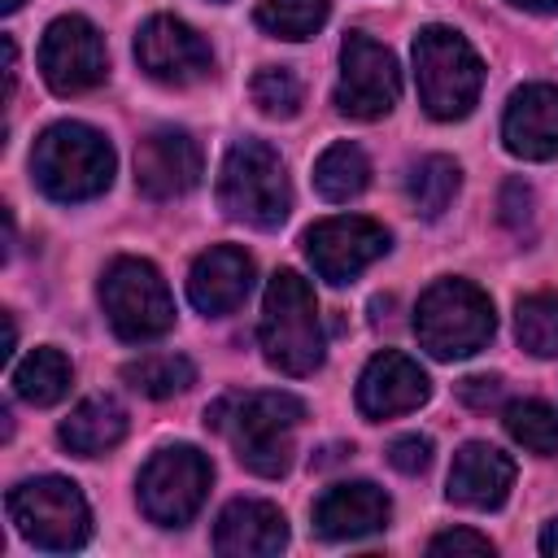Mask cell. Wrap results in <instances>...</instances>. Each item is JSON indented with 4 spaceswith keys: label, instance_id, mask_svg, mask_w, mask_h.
<instances>
[{
    "label": "cell",
    "instance_id": "6da1fadb",
    "mask_svg": "<svg viewBox=\"0 0 558 558\" xmlns=\"http://www.w3.org/2000/svg\"><path fill=\"white\" fill-rule=\"evenodd\" d=\"M305 418V401L292 392H227L205 410V427L222 432L240 458L262 480H279L292 466V432Z\"/></svg>",
    "mask_w": 558,
    "mask_h": 558
},
{
    "label": "cell",
    "instance_id": "7a4b0ae2",
    "mask_svg": "<svg viewBox=\"0 0 558 558\" xmlns=\"http://www.w3.org/2000/svg\"><path fill=\"white\" fill-rule=\"evenodd\" d=\"M262 357L283 375H314L327 357L323 314L310 279L296 270H275L262 296V323H257Z\"/></svg>",
    "mask_w": 558,
    "mask_h": 558
},
{
    "label": "cell",
    "instance_id": "3957f363",
    "mask_svg": "<svg viewBox=\"0 0 558 558\" xmlns=\"http://www.w3.org/2000/svg\"><path fill=\"white\" fill-rule=\"evenodd\" d=\"M113 144L87 122H52L31 148L35 187L61 205L92 201L113 183Z\"/></svg>",
    "mask_w": 558,
    "mask_h": 558
},
{
    "label": "cell",
    "instance_id": "277c9868",
    "mask_svg": "<svg viewBox=\"0 0 558 558\" xmlns=\"http://www.w3.org/2000/svg\"><path fill=\"white\" fill-rule=\"evenodd\" d=\"M218 205L231 222L275 231L292 214V187L283 174L279 153L266 140H235L222 157L218 174Z\"/></svg>",
    "mask_w": 558,
    "mask_h": 558
},
{
    "label": "cell",
    "instance_id": "5b68a950",
    "mask_svg": "<svg viewBox=\"0 0 558 558\" xmlns=\"http://www.w3.org/2000/svg\"><path fill=\"white\" fill-rule=\"evenodd\" d=\"M493 331H497L493 301L471 279H436L414 305V336L440 362L480 353L493 340Z\"/></svg>",
    "mask_w": 558,
    "mask_h": 558
},
{
    "label": "cell",
    "instance_id": "8992f818",
    "mask_svg": "<svg viewBox=\"0 0 558 558\" xmlns=\"http://www.w3.org/2000/svg\"><path fill=\"white\" fill-rule=\"evenodd\" d=\"M418 100L436 122H458L475 109L484 87V61L453 26H423L414 39Z\"/></svg>",
    "mask_w": 558,
    "mask_h": 558
},
{
    "label": "cell",
    "instance_id": "52a82bcc",
    "mask_svg": "<svg viewBox=\"0 0 558 558\" xmlns=\"http://www.w3.org/2000/svg\"><path fill=\"white\" fill-rule=\"evenodd\" d=\"M4 506H9L13 527L35 549L70 554V549H83L92 536V510H87V497L78 493L74 480H61V475L22 480L9 488Z\"/></svg>",
    "mask_w": 558,
    "mask_h": 558
},
{
    "label": "cell",
    "instance_id": "ba28073f",
    "mask_svg": "<svg viewBox=\"0 0 558 558\" xmlns=\"http://www.w3.org/2000/svg\"><path fill=\"white\" fill-rule=\"evenodd\" d=\"M100 305L113 336L144 344L174 327V301L161 270L144 257H113L100 275Z\"/></svg>",
    "mask_w": 558,
    "mask_h": 558
},
{
    "label": "cell",
    "instance_id": "9c48e42d",
    "mask_svg": "<svg viewBox=\"0 0 558 558\" xmlns=\"http://www.w3.org/2000/svg\"><path fill=\"white\" fill-rule=\"evenodd\" d=\"M209 484H214V466H209V458L201 449L166 445L144 462L135 493H140V510L157 527H183L201 510Z\"/></svg>",
    "mask_w": 558,
    "mask_h": 558
},
{
    "label": "cell",
    "instance_id": "30bf717a",
    "mask_svg": "<svg viewBox=\"0 0 558 558\" xmlns=\"http://www.w3.org/2000/svg\"><path fill=\"white\" fill-rule=\"evenodd\" d=\"M401 96V70H397V57L362 35V31H349L344 44H340V83H336V109L344 118H357V122H375L384 118Z\"/></svg>",
    "mask_w": 558,
    "mask_h": 558
},
{
    "label": "cell",
    "instance_id": "8fae6325",
    "mask_svg": "<svg viewBox=\"0 0 558 558\" xmlns=\"http://www.w3.org/2000/svg\"><path fill=\"white\" fill-rule=\"evenodd\" d=\"M39 74L57 96H78V92H92L96 83H105L109 52H105L100 31L78 13L48 22V31L39 39Z\"/></svg>",
    "mask_w": 558,
    "mask_h": 558
},
{
    "label": "cell",
    "instance_id": "7c38bea8",
    "mask_svg": "<svg viewBox=\"0 0 558 558\" xmlns=\"http://www.w3.org/2000/svg\"><path fill=\"white\" fill-rule=\"evenodd\" d=\"M135 61L153 83H166V87H192V83L209 78V70H214V52H209L205 35L170 13H157L140 26Z\"/></svg>",
    "mask_w": 558,
    "mask_h": 558
},
{
    "label": "cell",
    "instance_id": "4fadbf2b",
    "mask_svg": "<svg viewBox=\"0 0 558 558\" xmlns=\"http://www.w3.org/2000/svg\"><path fill=\"white\" fill-rule=\"evenodd\" d=\"M384 253H388V231L362 214H336L305 231V257L318 270V279H327V283L357 279Z\"/></svg>",
    "mask_w": 558,
    "mask_h": 558
},
{
    "label": "cell",
    "instance_id": "5bb4252c",
    "mask_svg": "<svg viewBox=\"0 0 558 558\" xmlns=\"http://www.w3.org/2000/svg\"><path fill=\"white\" fill-rule=\"evenodd\" d=\"M201 144L183 126H153L135 144V187L148 201H174L187 196L201 183Z\"/></svg>",
    "mask_w": 558,
    "mask_h": 558
},
{
    "label": "cell",
    "instance_id": "9a60e30c",
    "mask_svg": "<svg viewBox=\"0 0 558 558\" xmlns=\"http://www.w3.org/2000/svg\"><path fill=\"white\" fill-rule=\"evenodd\" d=\"M427 397H432L427 371H423L414 357L397 353V349L375 353V357L362 366V375H357V410H362L371 423L410 414V410H418Z\"/></svg>",
    "mask_w": 558,
    "mask_h": 558
},
{
    "label": "cell",
    "instance_id": "2e32d148",
    "mask_svg": "<svg viewBox=\"0 0 558 558\" xmlns=\"http://www.w3.org/2000/svg\"><path fill=\"white\" fill-rule=\"evenodd\" d=\"M506 153L523 161H554L558 157V83H527L510 96L501 113Z\"/></svg>",
    "mask_w": 558,
    "mask_h": 558
},
{
    "label": "cell",
    "instance_id": "e0dca14e",
    "mask_svg": "<svg viewBox=\"0 0 558 558\" xmlns=\"http://www.w3.org/2000/svg\"><path fill=\"white\" fill-rule=\"evenodd\" d=\"M388 519H392V501L371 480L331 484L314 501V532L323 541H362V536L388 527Z\"/></svg>",
    "mask_w": 558,
    "mask_h": 558
},
{
    "label": "cell",
    "instance_id": "ac0fdd59",
    "mask_svg": "<svg viewBox=\"0 0 558 558\" xmlns=\"http://www.w3.org/2000/svg\"><path fill=\"white\" fill-rule=\"evenodd\" d=\"M514 488V458L488 440H466L449 466V501L466 510H497Z\"/></svg>",
    "mask_w": 558,
    "mask_h": 558
},
{
    "label": "cell",
    "instance_id": "d6986e66",
    "mask_svg": "<svg viewBox=\"0 0 558 558\" xmlns=\"http://www.w3.org/2000/svg\"><path fill=\"white\" fill-rule=\"evenodd\" d=\"M288 545V519L262 497H235L214 523V549L222 558H270Z\"/></svg>",
    "mask_w": 558,
    "mask_h": 558
},
{
    "label": "cell",
    "instance_id": "ffe728a7",
    "mask_svg": "<svg viewBox=\"0 0 558 558\" xmlns=\"http://www.w3.org/2000/svg\"><path fill=\"white\" fill-rule=\"evenodd\" d=\"M248 288H253V257L235 244L205 248L187 270V301L209 318L240 310Z\"/></svg>",
    "mask_w": 558,
    "mask_h": 558
},
{
    "label": "cell",
    "instance_id": "44dd1931",
    "mask_svg": "<svg viewBox=\"0 0 558 558\" xmlns=\"http://www.w3.org/2000/svg\"><path fill=\"white\" fill-rule=\"evenodd\" d=\"M57 436H61V445L74 458H100L113 445H122V436H126V410L113 397H87V401H78L70 410V418H61Z\"/></svg>",
    "mask_w": 558,
    "mask_h": 558
},
{
    "label": "cell",
    "instance_id": "7402d4cb",
    "mask_svg": "<svg viewBox=\"0 0 558 558\" xmlns=\"http://www.w3.org/2000/svg\"><path fill=\"white\" fill-rule=\"evenodd\" d=\"M74 384V366L61 349L52 344H39L31 349L17 366H13V392L26 401V405H57Z\"/></svg>",
    "mask_w": 558,
    "mask_h": 558
},
{
    "label": "cell",
    "instance_id": "603a6c76",
    "mask_svg": "<svg viewBox=\"0 0 558 558\" xmlns=\"http://www.w3.org/2000/svg\"><path fill=\"white\" fill-rule=\"evenodd\" d=\"M366 183H371V161H366V153L353 140H336L331 148L318 153V161H314V187H318L323 201H336V205L340 201H353V196L366 192Z\"/></svg>",
    "mask_w": 558,
    "mask_h": 558
},
{
    "label": "cell",
    "instance_id": "cb8c5ba5",
    "mask_svg": "<svg viewBox=\"0 0 558 558\" xmlns=\"http://www.w3.org/2000/svg\"><path fill=\"white\" fill-rule=\"evenodd\" d=\"M458 187H462V170H458V161L445 157V153L418 157V161L410 166V174H405L410 205H414L423 218H440V214L453 205Z\"/></svg>",
    "mask_w": 558,
    "mask_h": 558
},
{
    "label": "cell",
    "instance_id": "d4e9b609",
    "mask_svg": "<svg viewBox=\"0 0 558 558\" xmlns=\"http://www.w3.org/2000/svg\"><path fill=\"white\" fill-rule=\"evenodd\" d=\"M122 379L140 392V397H153V401H166L174 392H187L196 384V366L192 357L183 353H144L135 362L122 366Z\"/></svg>",
    "mask_w": 558,
    "mask_h": 558
},
{
    "label": "cell",
    "instance_id": "484cf974",
    "mask_svg": "<svg viewBox=\"0 0 558 558\" xmlns=\"http://www.w3.org/2000/svg\"><path fill=\"white\" fill-rule=\"evenodd\" d=\"M331 13V0H262L257 4V26L275 39H310L323 31Z\"/></svg>",
    "mask_w": 558,
    "mask_h": 558
},
{
    "label": "cell",
    "instance_id": "4316f807",
    "mask_svg": "<svg viewBox=\"0 0 558 558\" xmlns=\"http://www.w3.org/2000/svg\"><path fill=\"white\" fill-rule=\"evenodd\" d=\"M514 336L532 357H558V292H532L514 305Z\"/></svg>",
    "mask_w": 558,
    "mask_h": 558
},
{
    "label": "cell",
    "instance_id": "83f0119b",
    "mask_svg": "<svg viewBox=\"0 0 558 558\" xmlns=\"http://www.w3.org/2000/svg\"><path fill=\"white\" fill-rule=\"evenodd\" d=\"M506 432L514 445H523L536 458H554L558 453V410L545 401H510L506 405Z\"/></svg>",
    "mask_w": 558,
    "mask_h": 558
},
{
    "label": "cell",
    "instance_id": "f1b7e54d",
    "mask_svg": "<svg viewBox=\"0 0 558 558\" xmlns=\"http://www.w3.org/2000/svg\"><path fill=\"white\" fill-rule=\"evenodd\" d=\"M248 96L266 118H296L301 113V78L288 65H262L248 83Z\"/></svg>",
    "mask_w": 558,
    "mask_h": 558
},
{
    "label": "cell",
    "instance_id": "f546056e",
    "mask_svg": "<svg viewBox=\"0 0 558 558\" xmlns=\"http://www.w3.org/2000/svg\"><path fill=\"white\" fill-rule=\"evenodd\" d=\"M388 466L401 471V475H418V471H427V466H432V440L418 436V432L397 436V440L388 445Z\"/></svg>",
    "mask_w": 558,
    "mask_h": 558
},
{
    "label": "cell",
    "instance_id": "4dcf8cb0",
    "mask_svg": "<svg viewBox=\"0 0 558 558\" xmlns=\"http://www.w3.org/2000/svg\"><path fill=\"white\" fill-rule=\"evenodd\" d=\"M532 209H536V196H532V187L527 183H519V179H510L506 187H501V218H506V227L510 231H532Z\"/></svg>",
    "mask_w": 558,
    "mask_h": 558
},
{
    "label": "cell",
    "instance_id": "1f68e13d",
    "mask_svg": "<svg viewBox=\"0 0 558 558\" xmlns=\"http://www.w3.org/2000/svg\"><path fill=\"white\" fill-rule=\"evenodd\" d=\"M506 397V379L501 375H466L458 384V401L471 410H497Z\"/></svg>",
    "mask_w": 558,
    "mask_h": 558
},
{
    "label": "cell",
    "instance_id": "d6a6232c",
    "mask_svg": "<svg viewBox=\"0 0 558 558\" xmlns=\"http://www.w3.org/2000/svg\"><path fill=\"white\" fill-rule=\"evenodd\" d=\"M427 554H493V541L480 536V532H466V527H453V532H440L427 541Z\"/></svg>",
    "mask_w": 558,
    "mask_h": 558
},
{
    "label": "cell",
    "instance_id": "836d02e7",
    "mask_svg": "<svg viewBox=\"0 0 558 558\" xmlns=\"http://www.w3.org/2000/svg\"><path fill=\"white\" fill-rule=\"evenodd\" d=\"M541 554H545V558H558V519L545 523V532H541Z\"/></svg>",
    "mask_w": 558,
    "mask_h": 558
},
{
    "label": "cell",
    "instance_id": "e575fe53",
    "mask_svg": "<svg viewBox=\"0 0 558 558\" xmlns=\"http://www.w3.org/2000/svg\"><path fill=\"white\" fill-rule=\"evenodd\" d=\"M510 4H519L527 13H558V0H510Z\"/></svg>",
    "mask_w": 558,
    "mask_h": 558
},
{
    "label": "cell",
    "instance_id": "d590c367",
    "mask_svg": "<svg viewBox=\"0 0 558 558\" xmlns=\"http://www.w3.org/2000/svg\"><path fill=\"white\" fill-rule=\"evenodd\" d=\"M13 344H17V323H13V314H4V357L13 353Z\"/></svg>",
    "mask_w": 558,
    "mask_h": 558
},
{
    "label": "cell",
    "instance_id": "8d00e7d4",
    "mask_svg": "<svg viewBox=\"0 0 558 558\" xmlns=\"http://www.w3.org/2000/svg\"><path fill=\"white\" fill-rule=\"evenodd\" d=\"M22 9V0H0V13H17Z\"/></svg>",
    "mask_w": 558,
    "mask_h": 558
},
{
    "label": "cell",
    "instance_id": "74e56055",
    "mask_svg": "<svg viewBox=\"0 0 558 558\" xmlns=\"http://www.w3.org/2000/svg\"><path fill=\"white\" fill-rule=\"evenodd\" d=\"M218 4H222V0H218Z\"/></svg>",
    "mask_w": 558,
    "mask_h": 558
}]
</instances>
